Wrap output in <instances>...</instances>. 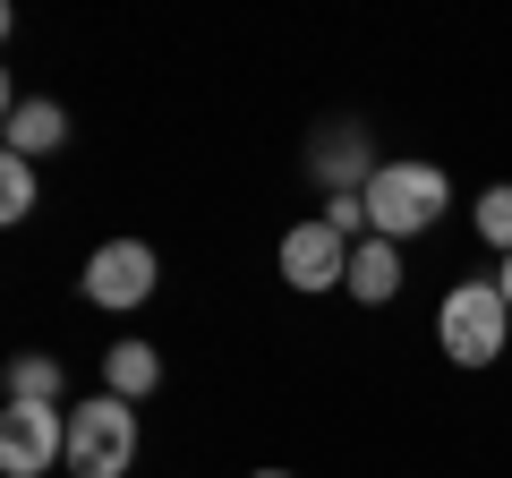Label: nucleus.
<instances>
[{
  "label": "nucleus",
  "instance_id": "15",
  "mask_svg": "<svg viewBox=\"0 0 512 478\" xmlns=\"http://www.w3.org/2000/svg\"><path fill=\"white\" fill-rule=\"evenodd\" d=\"M256 478H291V470H256Z\"/></svg>",
  "mask_w": 512,
  "mask_h": 478
},
{
  "label": "nucleus",
  "instance_id": "13",
  "mask_svg": "<svg viewBox=\"0 0 512 478\" xmlns=\"http://www.w3.org/2000/svg\"><path fill=\"white\" fill-rule=\"evenodd\" d=\"M325 222L359 248V239H367V197H359V188H325Z\"/></svg>",
  "mask_w": 512,
  "mask_h": 478
},
{
  "label": "nucleus",
  "instance_id": "11",
  "mask_svg": "<svg viewBox=\"0 0 512 478\" xmlns=\"http://www.w3.org/2000/svg\"><path fill=\"white\" fill-rule=\"evenodd\" d=\"M470 222H478V239H487L495 257H512V180H495V188H478V205H470Z\"/></svg>",
  "mask_w": 512,
  "mask_h": 478
},
{
  "label": "nucleus",
  "instance_id": "5",
  "mask_svg": "<svg viewBox=\"0 0 512 478\" xmlns=\"http://www.w3.org/2000/svg\"><path fill=\"white\" fill-rule=\"evenodd\" d=\"M52 461H69V410L9 402L0 410V470L9 478H52Z\"/></svg>",
  "mask_w": 512,
  "mask_h": 478
},
{
  "label": "nucleus",
  "instance_id": "9",
  "mask_svg": "<svg viewBox=\"0 0 512 478\" xmlns=\"http://www.w3.org/2000/svg\"><path fill=\"white\" fill-rule=\"evenodd\" d=\"M154 385H163V350H154V342H111V350H103V393L146 402Z\"/></svg>",
  "mask_w": 512,
  "mask_h": 478
},
{
  "label": "nucleus",
  "instance_id": "12",
  "mask_svg": "<svg viewBox=\"0 0 512 478\" xmlns=\"http://www.w3.org/2000/svg\"><path fill=\"white\" fill-rule=\"evenodd\" d=\"M26 214H35V163L0 154V222H26Z\"/></svg>",
  "mask_w": 512,
  "mask_h": 478
},
{
  "label": "nucleus",
  "instance_id": "3",
  "mask_svg": "<svg viewBox=\"0 0 512 478\" xmlns=\"http://www.w3.org/2000/svg\"><path fill=\"white\" fill-rule=\"evenodd\" d=\"M137 470V402L94 393L69 402V478H128Z\"/></svg>",
  "mask_w": 512,
  "mask_h": 478
},
{
  "label": "nucleus",
  "instance_id": "8",
  "mask_svg": "<svg viewBox=\"0 0 512 478\" xmlns=\"http://www.w3.org/2000/svg\"><path fill=\"white\" fill-rule=\"evenodd\" d=\"M0 137H9V154H18V163H43V154L69 146V111H60V103H9Z\"/></svg>",
  "mask_w": 512,
  "mask_h": 478
},
{
  "label": "nucleus",
  "instance_id": "6",
  "mask_svg": "<svg viewBox=\"0 0 512 478\" xmlns=\"http://www.w3.org/2000/svg\"><path fill=\"white\" fill-rule=\"evenodd\" d=\"M282 282H291V291H342L350 282V239L333 231L325 214L316 222H291V231H282Z\"/></svg>",
  "mask_w": 512,
  "mask_h": 478
},
{
  "label": "nucleus",
  "instance_id": "14",
  "mask_svg": "<svg viewBox=\"0 0 512 478\" xmlns=\"http://www.w3.org/2000/svg\"><path fill=\"white\" fill-rule=\"evenodd\" d=\"M495 291H504V308H512V257H504V274H495Z\"/></svg>",
  "mask_w": 512,
  "mask_h": 478
},
{
  "label": "nucleus",
  "instance_id": "10",
  "mask_svg": "<svg viewBox=\"0 0 512 478\" xmlns=\"http://www.w3.org/2000/svg\"><path fill=\"white\" fill-rule=\"evenodd\" d=\"M60 393H69V368H60L52 350H26V359H9V402H52V410H69Z\"/></svg>",
  "mask_w": 512,
  "mask_h": 478
},
{
  "label": "nucleus",
  "instance_id": "4",
  "mask_svg": "<svg viewBox=\"0 0 512 478\" xmlns=\"http://www.w3.org/2000/svg\"><path fill=\"white\" fill-rule=\"evenodd\" d=\"M154 282H163V257H154L146 239H103L86 257V274H77V291H86V308L103 316H128V308H146Z\"/></svg>",
  "mask_w": 512,
  "mask_h": 478
},
{
  "label": "nucleus",
  "instance_id": "7",
  "mask_svg": "<svg viewBox=\"0 0 512 478\" xmlns=\"http://www.w3.org/2000/svg\"><path fill=\"white\" fill-rule=\"evenodd\" d=\"M342 291L359 299V308H384V299H402V248L367 231L359 248H350V282H342Z\"/></svg>",
  "mask_w": 512,
  "mask_h": 478
},
{
  "label": "nucleus",
  "instance_id": "1",
  "mask_svg": "<svg viewBox=\"0 0 512 478\" xmlns=\"http://www.w3.org/2000/svg\"><path fill=\"white\" fill-rule=\"evenodd\" d=\"M359 197H367V231L402 248V239H419V231H436V222H444L453 180H444L436 163H376V180H367Z\"/></svg>",
  "mask_w": 512,
  "mask_h": 478
},
{
  "label": "nucleus",
  "instance_id": "2",
  "mask_svg": "<svg viewBox=\"0 0 512 478\" xmlns=\"http://www.w3.org/2000/svg\"><path fill=\"white\" fill-rule=\"evenodd\" d=\"M436 342H444V359H453V368H495V359H504L512 308H504V291H495V274H470V282H453V291H444Z\"/></svg>",
  "mask_w": 512,
  "mask_h": 478
}]
</instances>
